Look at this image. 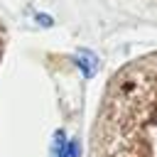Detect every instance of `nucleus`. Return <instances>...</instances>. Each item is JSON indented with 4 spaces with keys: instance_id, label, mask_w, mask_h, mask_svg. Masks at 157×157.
Returning a JSON list of instances; mask_svg holds the SVG:
<instances>
[{
    "instance_id": "nucleus-1",
    "label": "nucleus",
    "mask_w": 157,
    "mask_h": 157,
    "mask_svg": "<svg viewBox=\"0 0 157 157\" xmlns=\"http://www.w3.org/2000/svg\"><path fill=\"white\" fill-rule=\"evenodd\" d=\"M88 157H157V49L123 64L103 86Z\"/></svg>"
}]
</instances>
